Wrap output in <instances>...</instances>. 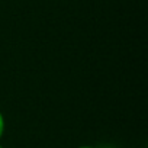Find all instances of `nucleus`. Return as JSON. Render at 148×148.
Segmentation results:
<instances>
[{
    "mask_svg": "<svg viewBox=\"0 0 148 148\" xmlns=\"http://www.w3.org/2000/svg\"><path fill=\"white\" fill-rule=\"evenodd\" d=\"M79 148H95V147H90V145H82V147H79Z\"/></svg>",
    "mask_w": 148,
    "mask_h": 148,
    "instance_id": "nucleus-2",
    "label": "nucleus"
},
{
    "mask_svg": "<svg viewBox=\"0 0 148 148\" xmlns=\"http://www.w3.org/2000/svg\"><path fill=\"white\" fill-rule=\"evenodd\" d=\"M0 148H3V145H2V144H0Z\"/></svg>",
    "mask_w": 148,
    "mask_h": 148,
    "instance_id": "nucleus-3",
    "label": "nucleus"
},
{
    "mask_svg": "<svg viewBox=\"0 0 148 148\" xmlns=\"http://www.w3.org/2000/svg\"><path fill=\"white\" fill-rule=\"evenodd\" d=\"M5 128H6V122H5V116H3V113L0 112V138L3 136V134H5Z\"/></svg>",
    "mask_w": 148,
    "mask_h": 148,
    "instance_id": "nucleus-1",
    "label": "nucleus"
}]
</instances>
